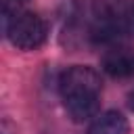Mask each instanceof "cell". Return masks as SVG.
Returning <instances> with one entry per match:
<instances>
[{"instance_id": "5b68a950", "label": "cell", "mask_w": 134, "mask_h": 134, "mask_svg": "<svg viewBox=\"0 0 134 134\" xmlns=\"http://www.w3.org/2000/svg\"><path fill=\"white\" fill-rule=\"evenodd\" d=\"M130 124L119 111H105L94 117L88 128V134H128Z\"/></svg>"}, {"instance_id": "52a82bcc", "label": "cell", "mask_w": 134, "mask_h": 134, "mask_svg": "<svg viewBox=\"0 0 134 134\" xmlns=\"http://www.w3.org/2000/svg\"><path fill=\"white\" fill-rule=\"evenodd\" d=\"M128 107H130V111H134V90L128 94Z\"/></svg>"}, {"instance_id": "8992f818", "label": "cell", "mask_w": 134, "mask_h": 134, "mask_svg": "<svg viewBox=\"0 0 134 134\" xmlns=\"http://www.w3.org/2000/svg\"><path fill=\"white\" fill-rule=\"evenodd\" d=\"M27 0H0V4H2V13H4V17H10V15H15V13H19V8L25 4Z\"/></svg>"}, {"instance_id": "7a4b0ae2", "label": "cell", "mask_w": 134, "mask_h": 134, "mask_svg": "<svg viewBox=\"0 0 134 134\" xmlns=\"http://www.w3.org/2000/svg\"><path fill=\"white\" fill-rule=\"evenodd\" d=\"M48 36L46 21L36 13H15L6 23V38L21 50H34L44 44Z\"/></svg>"}, {"instance_id": "ba28073f", "label": "cell", "mask_w": 134, "mask_h": 134, "mask_svg": "<svg viewBox=\"0 0 134 134\" xmlns=\"http://www.w3.org/2000/svg\"><path fill=\"white\" fill-rule=\"evenodd\" d=\"M130 19H132V25H134V6H132V13H130Z\"/></svg>"}, {"instance_id": "6da1fadb", "label": "cell", "mask_w": 134, "mask_h": 134, "mask_svg": "<svg viewBox=\"0 0 134 134\" xmlns=\"http://www.w3.org/2000/svg\"><path fill=\"white\" fill-rule=\"evenodd\" d=\"M59 90L65 109L73 121H86L90 117H96L98 98L103 90V80L96 69L88 65L69 67L59 80Z\"/></svg>"}, {"instance_id": "277c9868", "label": "cell", "mask_w": 134, "mask_h": 134, "mask_svg": "<svg viewBox=\"0 0 134 134\" xmlns=\"http://www.w3.org/2000/svg\"><path fill=\"white\" fill-rule=\"evenodd\" d=\"M126 31L124 25V17L119 10L107 8L100 10V15H96V21L92 25V40L94 42H115L121 34Z\"/></svg>"}, {"instance_id": "3957f363", "label": "cell", "mask_w": 134, "mask_h": 134, "mask_svg": "<svg viewBox=\"0 0 134 134\" xmlns=\"http://www.w3.org/2000/svg\"><path fill=\"white\" fill-rule=\"evenodd\" d=\"M100 65L113 77H132L134 75V46H128V44L111 46L103 54Z\"/></svg>"}]
</instances>
